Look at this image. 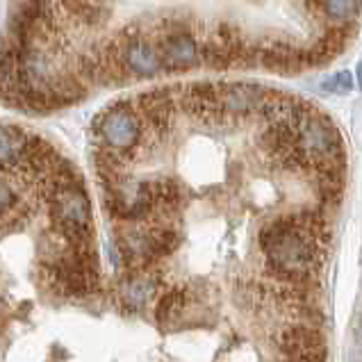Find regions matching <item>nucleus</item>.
I'll use <instances>...</instances> for the list:
<instances>
[{"label":"nucleus","instance_id":"obj_8","mask_svg":"<svg viewBox=\"0 0 362 362\" xmlns=\"http://www.w3.org/2000/svg\"><path fill=\"white\" fill-rule=\"evenodd\" d=\"M185 305H187V292L182 287H164L155 298V319L158 324H167L182 313Z\"/></svg>","mask_w":362,"mask_h":362},{"label":"nucleus","instance_id":"obj_7","mask_svg":"<svg viewBox=\"0 0 362 362\" xmlns=\"http://www.w3.org/2000/svg\"><path fill=\"white\" fill-rule=\"evenodd\" d=\"M30 137L33 134L23 128L0 123V173H16L28 153Z\"/></svg>","mask_w":362,"mask_h":362},{"label":"nucleus","instance_id":"obj_5","mask_svg":"<svg viewBox=\"0 0 362 362\" xmlns=\"http://www.w3.org/2000/svg\"><path fill=\"white\" fill-rule=\"evenodd\" d=\"M162 289V276L158 272H123L117 281L115 296L123 310L137 313L158 298Z\"/></svg>","mask_w":362,"mask_h":362},{"label":"nucleus","instance_id":"obj_13","mask_svg":"<svg viewBox=\"0 0 362 362\" xmlns=\"http://www.w3.org/2000/svg\"><path fill=\"white\" fill-rule=\"evenodd\" d=\"M356 82H358V87L362 89V57L358 62V69H356Z\"/></svg>","mask_w":362,"mask_h":362},{"label":"nucleus","instance_id":"obj_12","mask_svg":"<svg viewBox=\"0 0 362 362\" xmlns=\"http://www.w3.org/2000/svg\"><path fill=\"white\" fill-rule=\"evenodd\" d=\"M356 342L362 346V317L358 319V324H356Z\"/></svg>","mask_w":362,"mask_h":362},{"label":"nucleus","instance_id":"obj_10","mask_svg":"<svg viewBox=\"0 0 362 362\" xmlns=\"http://www.w3.org/2000/svg\"><path fill=\"white\" fill-rule=\"evenodd\" d=\"M324 9L333 21H351L360 9V0H324Z\"/></svg>","mask_w":362,"mask_h":362},{"label":"nucleus","instance_id":"obj_9","mask_svg":"<svg viewBox=\"0 0 362 362\" xmlns=\"http://www.w3.org/2000/svg\"><path fill=\"white\" fill-rule=\"evenodd\" d=\"M30 210V203L21 201L18 192L7 182L5 173H0V223L23 216Z\"/></svg>","mask_w":362,"mask_h":362},{"label":"nucleus","instance_id":"obj_14","mask_svg":"<svg viewBox=\"0 0 362 362\" xmlns=\"http://www.w3.org/2000/svg\"><path fill=\"white\" fill-rule=\"evenodd\" d=\"M296 362H326V360H296Z\"/></svg>","mask_w":362,"mask_h":362},{"label":"nucleus","instance_id":"obj_1","mask_svg":"<svg viewBox=\"0 0 362 362\" xmlns=\"http://www.w3.org/2000/svg\"><path fill=\"white\" fill-rule=\"evenodd\" d=\"M326 223L315 212L269 221L260 230V248L272 274L281 281L305 283L324 260Z\"/></svg>","mask_w":362,"mask_h":362},{"label":"nucleus","instance_id":"obj_2","mask_svg":"<svg viewBox=\"0 0 362 362\" xmlns=\"http://www.w3.org/2000/svg\"><path fill=\"white\" fill-rule=\"evenodd\" d=\"M41 196L48 201L50 219L57 237L64 244H80L94 240L91 230V203L78 173L64 162L41 185Z\"/></svg>","mask_w":362,"mask_h":362},{"label":"nucleus","instance_id":"obj_11","mask_svg":"<svg viewBox=\"0 0 362 362\" xmlns=\"http://www.w3.org/2000/svg\"><path fill=\"white\" fill-rule=\"evenodd\" d=\"M356 87V78L351 71H337V74L328 76L324 82H322V89L328 91V94H337V96H344L349 94L351 89Z\"/></svg>","mask_w":362,"mask_h":362},{"label":"nucleus","instance_id":"obj_3","mask_svg":"<svg viewBox=\"0 0 362 362\" xmlns=\"http://www.w3.org/2000/svg\"><path fill=\"white\" fill-rule=\"evenodd\" d=\"M94 137L100 151L115 153L130 164L144 144V123L134 103L121 100L100 112L94 121Z\"/></svg>","mask_w":362,"mask_h":362},{"label":"nucleus","instance_id":"obj_6","mask_svg":"<svg viewBox=\"0 0 362 362\" xmlns=\"http://www.w3.org/2000/svg\"><path fill=\"white\" fill-rule=\"evenodd\" d=\"M278 349L285 362L296 360H326V344L319 330L310 326H292L281 330L278 335Z\"/></svg>","mask_w":362,"mask_h":362},{"label":"nucleus","instance_id":"obj_4","mask_svg":"<svg viewBox=\"0 0 362 362\" xmlns=\"http://www.w3.org/2000/svg\"><path fill=\"white\" fill-rule=\"evenodd\" d=\"M269 96H272V91L260 85H253V82H223V85H216L219 121H240L260 115Z\"/></svg>","mask_w":362,"mask_h":362}]
</instances>
